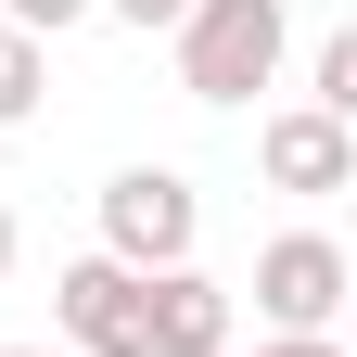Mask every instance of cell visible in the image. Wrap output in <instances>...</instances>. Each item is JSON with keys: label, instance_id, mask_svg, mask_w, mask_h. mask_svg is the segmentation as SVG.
<instances>
[{"label": "cell", "instance_id": "6da1fadb", "mask_svg": "<svg viewBox=\"0 0 357 357\" xmlns=\"http://www.w3.org/2000/svg\"><path fill=\"white\" fill-rule=\"evenodd\" d=\"M166 38H178V89H192V102H255V89H281L294 13L281 0H192Z\"/></svg>", "mask_w": 357, "mask_h": 357}, {"label": "cell", "instance_id": "7a4b0ae2", "mask_svg": "<svg viewBox=\"0 0 357 357\" xmlns=\"http://www.w3.org/2000/svg\"><path fill=\"white\" fill-rule=\"evenodd\" d=\"M204 243V192L178 166H115L102 178V255L128 268V281H153V268H192Z\"/></svg>", "mask_w": 357, "mask_h": 357}, {"label": "cell", "instance_id": "3957f363", "mask_svg": "<svg viewBox=\"0 0 357 357\" xmlns=\"http://www.w3.org/2000/svg\"><path fill=\"white\" fill-rule=\"evenodd\" d=\"M344 281H357V268H344L332 230H268L243 294H255V319H268V332H332V319H344Z\"/></svg>", "mask_w": 357, "mask_h": 357}, {"label": "cell", "instance_id": "277c9868", "mask_svg": "<svg viewBox=\"0 0 357 357\" xmlns=\"http://www.w3.org/2000/svg\"><path fill=\"white\" fill-rule=\"evenodd\" d=\"M243 332V294L217 268H153L141 281V357H230Z\"/></svg>", "mask_w": 357, "mask_h": 357}, {"label": "cell", "instance_id": "5b68a950", "mask_svg": "<svg viewBox=\"0 0 357 357\" xmlns=\"http://www.w3.org/2000/svg\"><path fill=\"white\" fill-rule=\"evenodd\" d=\"M255 166H268V192L332 204V192H357V128H332V115L281 102V115H255Z\"/></svg>", "mask_w": 357, "mask_h": 357}, {"label": "cell", "instance_id": "8992f818", "mask_svg": "<svg viewBox=\"0 0 357 357\" xmlns=\"http://www.w3.org/2000/svg\"><path fill=\"white\" fill-rule=\"evenodd\" d=\"M52 332L77 357H141V281H128L115 255H77L64 281H52Z\"/></svg>", "mask_w": 357, "mask_h": 357}, {"label": "cell", "instance_id": "52a82bcc", "mask_svg": "<svg viewBox=\"0 0 357 357\" xmlns=\"http://www.w3.org/2000/svg\"><path fill=\"white\" fill-rule=\"evenodd\" d=\"M306 115H332V128H357V26H332L319 52H306Z\"/></svg>", "mask_w": 357, "mask_h": 357}, {"label": "cell", "instance_id": "ba28073f", "mask_svg": "<svg viewBox=\"0 0 357 357\" xmlns=\"http://www.w3.org/2000/svg\"><path fill=\"white\" fill-rule=\"evenodd\" d=\"M38 89H52V52L0 26V128H26V115H38Z\"/></svg>", "mask_w": 357, "mask_h": 357}, {"label": "cell", "instance_id": "9c48e42d", "mask_svg": "<svg viewBox=\"0 0 357 357\" xmlns=\"http://www.w3.org/2000/svg\"><path fill=\"white\" fill-rule=\"evenodd\" d=\"M0 26H13V38H38V52H52L64 26H89V0H0Z\"/></svg>", "mask_w": 357, "mask_h": 357}, {"label": "cell", "instance_id": "30bf717a", "mask_svg": "<svg viewBox=\"0 0 357 357\" xmlns=\"http://www.w3.org/2000/svg\"><path fill=\"white\" fill-rule=\"evenodd\" d=\"M89 13H115V26H141V38H166L178 13H192V0H89Z\"/></svg>", "mask_w": 357, "mask_h": 357}, {"label": "cell", "instance_id": "8fae6325", "mask_svg": "<svg viewBox=\"0 0 357 357\" xmlns=\"http://www.w3.org/2000/svg\"><path fill=\"white\" fill-rule=\"evenodd\" d=\"M255 357H344V344H332V332H268Z\"/></svg>", "mask_w": 357, "mask_h": 357}, {"label": "cell", "instance_id": "7c38bea8", "mask_svg": "<svg viewBox=\"0 0 357 357\" xmlns=\"http://www.w3.org/2000/svg\"><path fill=\"white\" fill-rule=\"evenodd\" d=\"M13 255H26V230H13V204H0V281H13Z\"/></svg>", "mask_w": 357, "mask_h": 357}, {"label": "cell", "instance_id": "4fadbf2b", "mask_svg": "<svg viewBox=\"0 0 357 357\" xmlns=\"http://www.w3.org/2000/svg\"><path fill=\"white\" fill-rule=\"evenodd\" d=\"M0 357H52V344H0Z\"/></svg>", "mask_w": 357, "mask_h": 357}]
</instances>
